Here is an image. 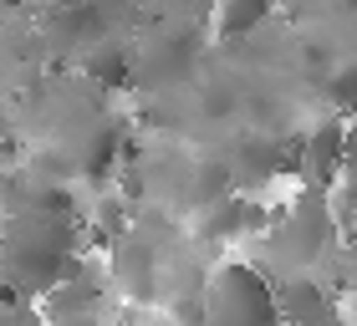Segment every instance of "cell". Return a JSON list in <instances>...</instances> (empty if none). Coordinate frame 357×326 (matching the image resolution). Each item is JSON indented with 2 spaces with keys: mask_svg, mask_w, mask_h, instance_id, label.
<instances>
[{
  "mask_svg": "<svg viewBox=\"0 0 357 326\" xmlns=\"http://www.w3.org/2000/svg\"><path fill=\"white\" fill-rule=\"evenodd\" d=\"M204 326H281L275 281L245 260L220 265L204 286Z\"/></svg>",
  "mask_w": 357,
  "mask_h": 326,
  "instance_id": "1",
  "label": "cell"
},
{
  "mask_svg": "<svg viewBox=\"0 0 357 326\" xmlns=\"http://www.w3.org/2000/svg\"><path fill=\"white\" fill-rule=\"evenodd\" d=\"M342 138H347V118H321L312 123V133L301 138V173L312 184L332 189L342 178Z\"/></svg>",
  "mask_w": 357,
  "mask_h": 326,
  "instance_id": "2",
  "label": "cell"
},
{
  "mask_svg": "<svg viewBox=\"0 0 357 326\" xmlns=\"http://www.w3.org/2000/svg\"><path fill=\"white\" fill-rule=\"evenodd\" d=\"M128 163V148H123V123H112V118H102L87 133V143H82V153H77V173L82 178H92V184H102V178H112Z\"/></svg>",
  "mask_w": 357,
  "mask_h": 326,
  "instance_id": "3",
  "label": "cell"
},
{
  "mask_svg": "<svg viewBox=\"0 0 357 326\" xmlns=\"http://www.w3.org/2000/svg\"><path fill=\"white\" fill-rule=\"evenodd\" d=\"M275 0H220L215 6V36L220 41H245L271 21Z\"/></svg>",
  "mask_w": 357,
  "mask_h": 326,
  "instance_id": "4",
  "label": "cell"
},
{
  "mask_svg": "<svg viewBox=\"0 0 357 326\" xmlns=\"http://www.w3.org/2000/svg\"><path fill=\"white\" fill-rule=\"evenodd\" d=\"M87 72L102 82V87H123V82H133V56H128L123 46L97 41V52L87 56Z\"/></svg>",
  "mask_w": 357,
  "mask_h": 326,
  "instance_id": "5",
  "label": "cell"
},
{
  "mask_svg": "<svg viewBox=\"0 0 357 326\" xmlns=\"http://www.w3.org/2000/svg\"><path fill=\"white\" fill-rule=\"evenodd\" d=\"M332 97H337V107H342L347 118L357 112V56L347 61L342 72H337V82H332Z\"/></svg>",
  "mask_w": 357,
  "mask_h": 326,
  "instance_id": "6",
  "label": "cell"
},
{
  "mask_svg": "<svg viewBox=\"0 0 357 326\" xmlns=\"http://www.w3.org/2000/svg\"><path fill=\"white\" fill-rule=\"evenodd\" d=\"M342 178H357V112L347 118V138H342Z\"/></svg>",
  "mask_w": 357,
  "mask_h": 326,
  "instance_id": "7",
  "label": "cell"
},
{
  "mask_svg": "<svg viewBox=\"0 0 357 326\" xmlns=\"http://www.w3.org/2000/svg\"><path fill=\"white\" fill-rule=\"evenodd\" d=\"M342 240H347V250H352V255H357V230H347V235H342Z\"/></svg>",
  "mask_w": 357,
  "mask_h": 326,
  "instance_id": "8",
  "label": "cell"
},
{
  "mask_svg": "<svg viewBox=\"0 0 357 326\" xmlns=\"http://www.w3.org/2000/svg\"><path fill=\"white\" fill-rule=\"evenodd\" d=\"M0 265H6V224H0Z\"/></svg>",
  "mask_w": 357,
  "mask_h": 326,
  "instance_id": "9",
  "label": "cell"
},
{
  "mask_svg": "<svg viewBox=\"0 0 357 326\" xmlns=\"http://www.w3.org/2000/svg\"><path fill=\"white\" fill-rule=\"evenodd\" d=\"M10 138V127H6V112H0V143H6Z\"/></svg>",
  "mask_w": 357,
  "mask_h": 326,
  "instance_id": "10",
  "label": "cell"
},
{
  "mask_svg": "<svg viewBox=\"0 0 357 326\" xmlns=\"http://www.w3.org/2000/svg\"><path fill=\"white\" fill-rule=\"evenodd\" d=\"M149 326H174V321H169V316H158V321H149Z\"/></svg>",
  "mask_w": 357,
  "mask_h": 326,
  "instance_id": "11",
  "label": "cell"
}]
</instances>
